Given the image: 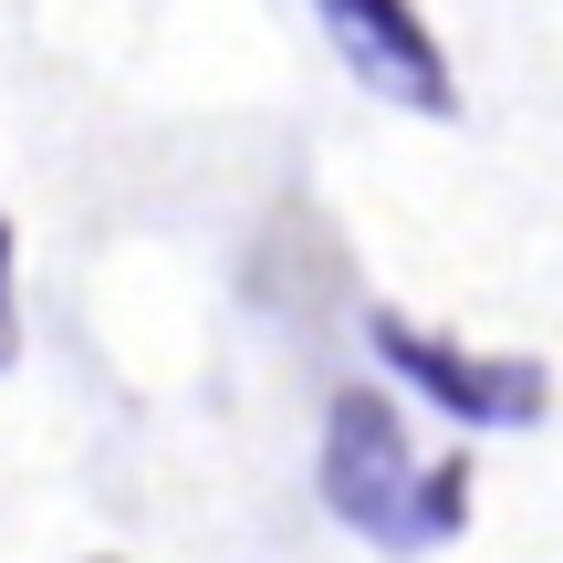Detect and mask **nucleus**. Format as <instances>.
Listing matches in <instances>:
<instances>
[{"label":"nucleus","instance_id":"4","mask_svg":"<svg viewBox=\"0 0 563 563\" xmlns=\"http://www.w3.org/2000/svg\"><path fill=\"white\" fill-rule=\"evenodd\" d=\"M21 365V282H11V230H0V376Z\"/></svg>","mask_w":563,"mask_h":563},{"label":"nucleus","instance_id":"3","mask_svg":"<svg viewBox=\"0 0 563 563\" xmlns=\"http://www.w3.org/2000/svg\"><path fill=\"white\" fill-rule=\"evenodd\" d=\"M313 11H323V42L344 53V74L376 104H407L428 125L460 115V74H449L439 32L418 21V0H313Z\"/></svg>","mask_w":563,"mask_h":563},{"label":"nucleus","instance_id":"1","mask_svg":"<svg viewBox=\"0 0 563 563\" xmlns=\"http://www.w3.org/2000/svg\"><path fill=\"white\" fill-rule=\"evenodd\" d=\"M313 481H323V511L344 532H365L376 553H439L470 522V460H418L376 386H344L323 407Z\"/></svg>","mask_w":563,"mask_h":563},{"label":"nucleus","instance_id":"2","mask_svg":"<svg viewBox=\"0 0 563 563\" xmlns=\"http://www.w3.org/2000/svg\"><path fill=\"white\" fill-rule=\"evenodd\" d=\"M365 344H376L386 376H407L460 428H532L543 418V365L532 355H470V344L428 334V323H407V313H365Z\"/></svg>","mask_w":563,"mask_h":563}]
</instances>
